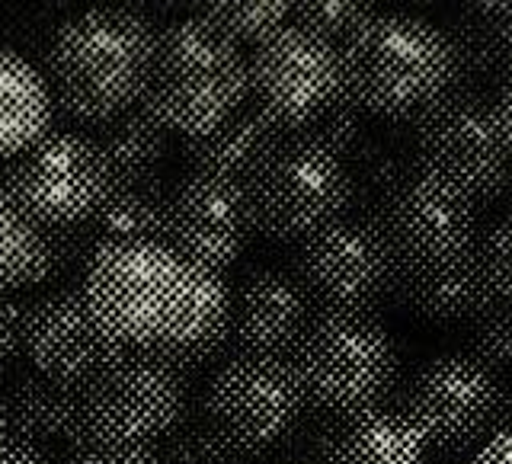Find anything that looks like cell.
<instances>
[{
    "label": "cell",
    "instance_id": "cell-26",
    "mask_svg": "<svg viewBox=\"0 0 512 464\" xmlns=\"http://www.w3.org/2000/svg\"><path fill=\"white\" fill-rule=\"evenodd\" d=\"M48 260V228L29 218L0 189V295L13 288L42 285Z\"/></svg>",
    "mask_w": 512,
    "mask_h": 464
},
{
    "label": "cell",
    "instance_id": "cell-24",
    "mask_svg": "<svg viewBox=\"0 0 512 464\" xmlns=\"http://www.w3.org/2000/svg\"><path fill=\"white\" fill-rule=\"evenodd\" d=\"M77 394L80 388L45 375L20 378L7 394V429L32 442H74L77 436Z\"/></svg>",
    "mask_w": 512,
    "mask_h": 464
},
{
    "label": "cell",
    "instance_id": "cell-40",
    "mask_svg": "<svg viewBox=\"0 0 512 464\" xmlns=\"http://www.w3.org/2000/svg\"><path fill=\"white\" fill-rule=\"evenodd\" d=\"M496 112H500L506 138L512 141V71L506 74V84H503V93H500V103H496Z\"/></svg>",
    "mask_w": 512,
    "mask_h": 464
},
{
    "label": "cell",
    "instance_id": "cell-19",
    "mask_svg": "<svg viewBox=\"0 0 512 464\" xmlns=\"http://www.w3.org/2000/svg\"><path fill=\"white\" fill-rule=\"evenodd\" d=\"M189 266V263H186ZM231 330V288L221 272L189 266L186 301L173 333L160 343L151 356L176 365L186 375V368H196L218 359L228 349Z\"/></svg>",
    "mask_w": 512,
    "mask_h": 464
},
{
    "label": "cell",
    "instance_id": "cell-15",
    "mask_svg": "<svg viewBox=\"0 0 512 464\" xmlns=\"http://www.w3.org/2000/svg\"><path fill=\"white\" fill-rule=\"evenodd\" d=\"M20 352L36 368V375L84 388L132 349L106 333L80 285H68L23 308Z\"/></svg>",
    "mask_w": 512,
    "mask_h": 464
},
{
    "label": "cell",
    "instance_id": "cell-6",
    "mask_svg": "<svg viewBox=\"0 0 512 464\" xmlns=\"http://www.w3.org/2000/svg\"><path fill=\"white\" fill-rule=\"evenodd\" d=\"M244 189L256 231L301 244L349 212L352 170L324 144L295 132L276 141Z\"/></svg>",
    "mask_w": 512,
    "mask_h": 464
},
{
    "label": "cell",
    "instance_id": "cell-39",
    "mask_svg": "<svg viewBox=\"0 0 512 464\" xmlns=\"http://www.w3.org/2000/svg\"><path fill=\"white\" fill-rule=\"evenodd\" d=\"M512 429V375L500 381V410H496V432Z\"/></svg>",
    "mask_w": 512,
    "mask_h": 464
},
{
    "label": "cell",
    "instance_id": "cell-16",
    "mask_svg": "<svg viewBox=\"0 0 512 464\" xmlns=\"http://www.w3.org/2000/svg\"><path fill=\"white\" fill-rule=\"evenodd\" d=\"M253 212L244 183L189 173L167 199L164 247L189 266L221 272L240 260L253 237Z\"/></svg>",
    "mask_w": 512,
    "mask_h": 464
},
{
    "label": "cell",
    "instance_id": "cell-14",
    "mask_svg": "<svg viewBox=\"0 0 512 464\" xmlns=\"http://www.w3.org/2000/svg\"><path fill=\"white\" fill-rule=\"evenodd\" d=\"M397 410L426 445L458 452L496 432L500 375L474 352H445L416 368Z\"/></svg>",
    "mask_w": 512,
    "mask_h": 464
},
{
    "label": "cell",
    "instance_id": "cell-7",
    "mask_svg": "<svg viewBox=\"0 0 512 464\" xmlns=\"http://www.w3.org/2000/svg\"><path fill=\"white\" fill-rule=\"evenodd\" d=\"M413 170L455 189L471 205H490L512 183V141L496 103L448 93L413 122Z\"/></svg>",
    "mask_w": 512,
    "mask_h": 464
},
{
    "label": "cell",
    "instance_id": "cell-8",
    "mask_svg": "<svg viewBox=\"0 0 512 464\" xmlns=\"http://www.w3.org/2000/svg\"><path fill=\"white\" fill-rule=\"evenodd\" d=\"M189 384L176 365L151 352H125L77 394L74 442L154 445L183 423Z\"/></svg>",
    "mask_w": 512,
    "mask_h": 464
},
{
    "label": "cell",
    "instance_id": "cell-42",
    "mask_svg": "<svg viewBox=\"0 0 512 464\" xmlns=\"http://www.w3.org/2000/svg\"><path fill=\"white\" fill-rule=\"evenodd\" d=\"M266 464H314L308 458H282V461H266Z\"/></svg>",
    "mask_w": 512,
    "mask_h": 464
},
{
    "label": "cell",
    "instance_id": "cell-9",
    "mask_svg": "<svg viewBox=\"0 0 512 464\" xmlns=\"http://www.w3.org/2000/svg\"><path fill=\"white\" fill-rule=\"evenodd\" d=\"M292 362L276 356L224 359L202 391V423L234 452L256 458L282 445L304 420Z\"/></svg>",
    "mask_w": 512,
    "mask_h": 464
},
{
    "label": "cell",
    "instance_id": "cell-33",
    "mask_svg": "<svg viewBox=\"0 0 512 464\" xmlns=\"http://www.w3.org/2000/svg\"><path fill=\"white\" fill-rule=\"evenodd\" d=\"M477 266L484 285L493 298L512 304V215L480 237L477 244Z\"/></svg>",
    "mask_w": 512,
    "mask_h": 464
},
{
    "label": "cell",
    "instance_id": "cell-37",
    "mask_svg": "<svg viewBox=\"0 0 512 464\" xmlns=\"http://www.w3.org/2000/svg\"><path fill=\"white\" fill-rule=\"evenodd\" d=\"M20 317H23L20 304L0 295V365L20 352Z\"/></svg>",
    "mask_w": 512,
    "mask_h": 464
},
{
    "label": "cell",
    "instance_id": "cell-28",
    "mask_svg": "<svg viewBox=\"0 0 512 464\" xmlns=\"http://www.w3.org/2000/svg\"><path fill=\"white\" fill-rule=\"evenodd\" d=\"M199 16L218 32H224L234 45L244 48L263 45L272 32H279L292 16V4H282V0H256V4L221 0V4H205Z\"/></svg>",
    "mask_w": 512,
    "mask_h": 464
},
{
    "label": "cell",
    "instance_id": "cell-41",
    "mask_svg": "<svg viewBox=\"0 0 512 464\" xmlns=\"http://www.w3.org/2000/svg\"><path fill=\"white\" fill-rule=\"evenodd\" d=\"M7 413H4V404H0V445H4V439H7Z\"/></svg>",
    "mask_w": 512,
    "mask_h": 464
},
{
    "label": "cell",
    "instance_id": "cell-22",
    "mask_svg": "<svg viewBox=\"0 0 512 464\" xmlns=\"http://www.w3.org/2000/svg\"><path fill=\"white\" fill-rule=\"evenodd\" d=\"M167 199L170 192L160 186L157 176H151V180H122L96 208V215L80 228H84L93 253L106 244H125V240L164 244Z\"/></svg>",
    "mask_w": 512,
    "mask_h": 464
},
{
    "label": "cell",
    "instance_id": "cell-4",
    "mask_svg": "<svg viewBox=\"0 0 512 464\" xmlns=\"http://www.w3.org/2000/svg\"><path fill=\"white\" fill-rule=\"evenodd\" d=\"M288 362L304 400L327 416L384 407L400 372L394 336L372 314L314 311Z\"/></svg>",
    "mask_w": 512,
    "mask_h": 464
},
{
    "label": "cell",
    "instance_id": "cell-18",
    "mask_svg": "<svg viewBox=\"0 0 512 464\" xmlns=\"http://www.w3.org/2000/svg\"><path fill=\"white\" fill-rule=\"evenodd\" d=\"M314 464H426V442L391 407L327 416L314 436Z\"/></svg>",
    "mask_w": 512,
    "mask_h": 464
},
{
    "label": "cell",
    "instance_id": "cell-30",
    "mask_svg": "<svg viewBox=\"0 0 512 464\" xmlns=\"http://www.w3.org/2000/svg\"><path fill=\"white\" fill-rule=\"evenodd\" d=\"M164 464H250L247 455L234 452V448L218 439L205 423H180L170 436L167 448L160 452Z\"/></svg>",
    "mask_w": 512,
    "mask_h": 464
},
{
    "label": "cell",
    "instance_id": "cell-35",
    "mask_svg": "<svg viewBox=\"0 0 512 464\" xmlns=\"http://www.w3.org/2000/svg\"><path fill=\"white\" fill-rule=\"evenodd\" d=\"M61 464H164L154 445H96L71 442Z\"/></svg>",
    "mask_w": 512,
    "mask_h": 464
},
{
    "label": "cell",
    "instance_id": "cell-23",
    "mask_svg": "<svg viewBox=\"0 0 512 464\" xmlns=\"http://www.w3.org/2000/svg\"><path fill=\"white\" fill-rule=\"evenodd\" d=\"M52 122V93L42 74L20 55L0 48V157L36 144Z\"/></svg>",
    "mask_w": 512,
    "mask_h": 464
},
{
    "label": "cell",
    "instance_id": "cell-5",
    "mask_svg": "<svg viewBox=\"0 0 512 464\" xmlns=\"http://www.w3.org/2000/svg\"><path fill=\"white\" fill-rule=\"evenodd\" d=\"M186 279L189 266L164 244L125 240L93 253L80 292L112 340L154 352L180 320Z\"/></svg>",
    "mask_w": 512,
    "mask_h": 464
},
{
    "label": "cell",
    "instance_id": "cell-32",
    "mask_svg": "<svg viewBox=\"0 0 512 464\" xmlns=\"http://www.w3.org/2000/svg\"><path fill=\"white\" fill-rule=\"evenodd\" d=\"M292 16L295 26L327 39L330 45H340L365 16H372V7L356 0H308V4H295Z\"/></svg>",
    "mask_w": 512,
    "mask_h": 464
},
{
    "label": "cell",
    "instance_id": "cell-36",
    "mask_svg": "<svg viewBox=\"0 0 512 464\" xmlns=\"http://www.w3.org/2000/svg\"><path fill=\"white\" fill-rule=\"evenodd\" d=\"M0 464H52V452L42 442L7 432L4 445H0Z\"/></svg>",
    "mask_w": 512,
    "mask_h": 464
},
{
    "label": "cell",
    "instance_id": "cell-25",
    "mask_svg": "<svg viewBox=\"0 0 512 464\" xmlns=\"http://www.w3.org/2000/svg\"><path fill=\"white\" fill-rule=\"evenodd\" d=\"M170 132L160 128L141 106L119 112L116 119L100 125L96 144L106 154L116 180H151L157 164L167 154Z\"/></svg>",
    "mask_w": 512,
    "mask_h": 464
},
{
    "label": "cell",
    "instance_id": "cell-17",
    "mask_svg": "<svg viewBox=\"0 0 512 464\" xmlns=\"http://www.w3.org/2000/svg\"><path fill=\"white\" fill-rule=\"evenodd\" d=\"M311 317L314 308L292 272L256 269L231 292L228 349L237 356L288 359Z\"/></svg>",
    "mask_w": 512,
    "mask_h": 464
},
{
    "label": "cell",
    "instance_id": "cell-2",
    "mask_svg": "<svg viewBox=\"0 0 512 464\" xmlns=\"http://www.w3.org/2000/svg\"><path fill=\"white\" fill-rule=\"evenodd\" d=\"M157 32L128 7L71 16L48 45V93L80 122L103 125L141 103Z\"/></svg>",
    "mask_w": 512,
    "mask_h": 464
},
{
    "label": "cell",
    "instance_id": "cell-11",
    "mask_svg": "<svg viewBox=\"0 0 512 464\" xmlns=\"http://www.w3.org/2000/svg\"><path fill=\"white\" fill-rule=\"evenodd\" d=\"M292 276L314 311L372 314L391 295L397 263L372 218L343 215L301 240Z\"/></svg>",
    "mask_w": 512,
    "mask_h": 464
},
{
    "label": "cell",
    "instance_id": "cell-12",
    "mask_svg": "<svg viewBox=\"0 0 512 464\" xmlns=\"http://www.w3.org/2000/svg\"><path fill=\"white\" fill-rule=\"evenodd\" d=\"M253 109L279 135L304 132L343 96L340 52L327 39L285 23L247 58Z\"/></svg>",
    "mask_w": 512,
    "mask_h": 464
},
{
    "label": "cell",
    "instance_id": "cell-29",
    "mask_svg": "<svg viewBox=\"0 0 512 464\" xmlns=\"http://www.w3.org/2000/svg\"><path fill=\"white\" fill-rule=\"evenodd\" d=\"M474 356L484 359L493 372L512 375V304L487 295L471 317Z\"/></svg>",
    "mask_w": 512,
    "mask_h": 464
},
{
    "label": "cell",
    "instance_id": "cell-10",
    "mask_svg": "<svg viewBox=\"0 0 512 464\" xmlns=\"http://www.w3.org/2000/svg\"><path fill=\"white\" fill-rule=\"evenodd\" d=\"M106 154L84 132H45L13 157L4 173L7 196L42 228H80L116 189Z\"/></svg>",
    "mask_w": 512,
    "mask_h": 464
},
{
    "label": "cell",
    "instance_id": "cell-21",
    "mask_svg": "<svg viewBox=\"0 0 512 464\" xmlns=\"http://www.w3.org/2000/svg\"><path fill=\"white\" fill-rule=\"evenodd\" d=\"M391 295L407 311L423 320L452 324L461 317H474V311L490 295L484 276H480L477 253L468 260L442 266V269H397Z\"/></svg>",
    "mask_w": 512,
    "mask_h": 464
},
{
    "label": "cell",
    "instance_id": "cell-1",
    "mask_svg": "<svg viewBox=\"0 0 512 464\" xmlns=\"http://www.w3.org/2000/svg\"><path fill=\"white\" fill-rule=\"evenodd\" d=\"M343 96L381 119H420L461 84L452 32L410 13H372L336 45Z\"/></svg>",
    "mask_w": 512,
    "mask_h": 464
},
{
    "label": "cell",
    "instance_id": "cell-34",
    "mask_svg": "<svg viewBox=\"0 0 512 464\" xmlns=\"http://www.w3.org/2000/svg\"><path fill=\"white\" fill-rule=\"evenodd\" d=\"M93 260V247L84 237V228H58L48 231V260H45V276L42 282H55L71 276V272L90 266Z\"/></svg>",
    "mask_w": 512,
    "mask_h": 464
},
{
    "label": "cell",
    "instance_id": "cell-31",
    "mask_svg": "<svg viewBox=\"0 0 512 464\" xmlns=\"http://www.w3.org/2000/svg\"><path fill=\"white\" fill-rule=\"evenodd\" d=\"M304 135L314 138L317 144H324L327 151L336 157H352L362 148V135H365V112L349 100L340 96L330 109H324L320 116L304 128Z\"/></svg>",
    "mask_w": 512,
    "mask_h": 464
},
{
    "label": "cell",
    "instance_id": "cell-3",
    "mask_svg": "<svg viewBox=\"0 0 512 464\" xmlns=\"http://www.w3.org/2000/svg\"><path fill=\"white\" fill-rule=\"evenodd\" d=\"M247 55L202 16L157 32L141 109L170 135L192 138L244 109Z\"/></svg>",
    "mask_w": 512,
    "mask_h": 464
},
{
    "label": "cell",
    "instance_id": "cell-27",
    "mask_svg": "<svg viewBox=\"0 0 512 464\" xmlns=\"http://www.w3.org/2000/svg\"><path fill=\"white\" fill-rule=\"evenodd\" d=\"M452 39L464 74L512 71V4H471Z\"/></svg>",
    "mask_w": 512,
    "mask_h": 464
},
{
    "label": "cell",
    "instance_id": "cell-38",
    "mask_svg": "<svg viewBox=\"0 0 512 464\" xmlns=\"http://www.w3.org/2000/svg\"><path fill=\"white\" fill-rule=\"evenodd\" d=\"M471 464H512V429L493 432V439L480 448Z\"/></svg>",
    "mask_w": 512,
    "mask_h": 464
},
{
    "label": "cell",
    "instance_id": "cell-13",
    "mask_svg": "<svg viewBox=\"0 0 512 464\" xmlns=\"http://www.w3.org/2000/svg\"><path fill=\"white\" fill-rule=\"evenodd\" d=\"M397 269H442L477 253L480 231L474 205L439 180L410 170L372 212Z\"/></svg>",
    "mask_w": 512,
    "mask_h": 464
},
{
    "label": "cell",
    "instance_id": "cell-20",
    "mask_svg": "<svg viewBox=\"0 0 512 464\" xmlns=\"http://www.w3.org/2000/svg\"><path fill=\"white\" fill-rule=\"evenodd\" d=\"M282 135L272 128L260 112L237 109L234 116L212 125L208 132H199L186 141V160L192 173L221 176V180L247 183L253 170L263 164V157L276 148Z\"/></svg>",
    "mask_w": 512,
    "mask_h": 464
}]
</instances>
